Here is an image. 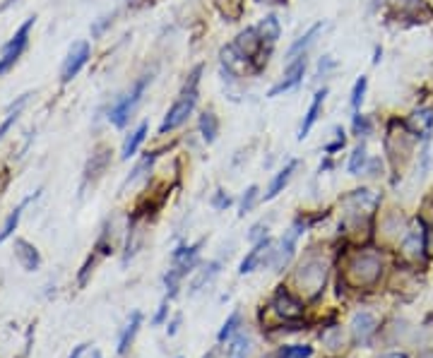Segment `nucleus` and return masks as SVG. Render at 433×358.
Masks as SVG:
<instances>
[{"instance_id": "1", "label": "nucleus", "mask_w": 433, "mask_h": 358, "mask_svg": "<svg viewBox=\"0 0 433 358\" xmlns=\"http://www.w3.org/2000/svg\"><path fill=\"white\" fill-rule=\"evenodd\" d=\"M200 75H203V65H198V68L193 70L191 75H188V82L183 84L181 94L176 96V101L169 106V111H166L164 121H161L159 126V135H166V133H173V130H178L183 126V123L191 118V113L195 111V106H198V94H200Z\"/></svg>"}, {"instance_id": "2", "label": "nucleus", "mask_w": 433, "mask_h": 358, "mask_svg": "<svg viewBox=\"0 0 433 358\" xmlns=\"http://www.w3.org/2000/svg\"><path fill=\"white\" fill-rule=\"evenodd\" d=\"M383 276V258L376 251H356L344 264V279L354 289H373Z\"/></svg>"}, {"instance_id": "3", "label": "nucleus", "mask_w": 433, "mask_h": 358, "mask_svg": "<svg viewBox=\"0 0 433 358\" xmlns=\"http://www.w3.org/2000/svg\"><path fill=\"white\" fill-rule=\"evenodd\" d=\"M325 281H328V262H325L321 255H308L299 264V269L294 272V284L308 298L321 296L325 289Z\"/></svg>"}, {"instance_id": "4", "label": "nucleus", "mask_w": 433, "mask_h": 358, "mask_svg": "<svg viewBox=\"0 0 433 358\" xmlns=\"http://www.w3.org/2000/svg\"><path fill=\"white\" fill-rule=\"evenodd\" d=\"M152 82V75H142V77L138 80V82L133 84V89L128 91L123 99L116 101V106L108 111V121L113 123L116 128H126V123L130 121V113L135 111V106L142 101V94L145 89H147V84Z\"/></svg>"}, {"instance_id": "5", "label": "nucleus", "mask_w": 433, "mask_h": 358, "mask_svg": "<svg viewBox=\"0 0 433 358\" xmlns=\"http://www.w3.org/2000/svg\"><path fill=\"white\" fill-rule=\"evenodd\" d=\"M234 48H236L238 53H241L243 58H246L248 63L253 65V70H256V73H260V70L267 65V58H265V41H263V36L258 34L256 27H248V29H243L241 34L236 36Z\"/></svg>"}, {"instance_id": "6", "label": "nucleus", "mask_w": 433, "mask_h": 358, "mask_svg": "<svg viewBox=\"0 0 433 358\" xmlns=\"http://www.w3.org/2000/svg\"><path fill=\"white\" fill-rule=\"evenodd\" d=\"M31 27H34V17L27 20L24 24H22L20 29L15 31L13 39L5 43L3 53H0V75H5L10 68H13L15 63L20 61V56H22V53H24L27 43H29V31H31Z\"/></svg>"}, {"instance_id": "7", "label": "nucleus", "mask_w": 433, "mask_h": 358, "mask_svg": "<svg viewBox=\"0 0 433 358\" xmlns=\"http://www.w3.org/2000/svg\"><path fill=\"white\" fill-rule=\"evenodd\" d=\"M392 17L407 20L411 24H424L433 17V10L426 0H392Z\"/></svg>"}, {"instance_id": "8", "label": "nucleus", "mask_w": 433, "mask_h": 358, "mask_svg": "<svg viewBox=\"0 0 433 358\" xmlns=\"http://www.w3.org/2000/svg\"><path fill=\"white\" fill-rule=\"evenodd\" d=\"M89 56H91L89 43H87V41L73 43V46H70V51H68V56H65V61H63L61 82H63V84L73 82V80L80 75V70H82L85 65H87V61H89Z\"/></svg>"}, {"instance_id": "9", "label": "nucleus", "mask_w": 433, "mask_h": 358, "mask_svg": "<svg viewBox=\"0 0 433 358\" xmlns=\"http://www.w3.org/2000/svg\"><path fill=\"white\" fill-rule=\"evenodd\" d=\"M270 308H272L274 315L281 318L284 322H294V320L303 318V303L294 294H289L284 286H281L277 294L272 296V301H270Z\"/></svg>"}, {"instance_id": "10", "label": "nucleus", "mask_w": 433, "mask_h": 358, "mask_svg": "<svg viewBox=\"0 0 433 358\" xmlns=\"http://www.w3.org/2000/svg\"><path fill=\"white\" fill-rule=\"evenodd\" d=\"M306 65H308L306 56H299V58H294V61H289V65H286V70H284V75H281V80L267 91L270 99H274V96H281L284 91H291L294 87H299L303 82V75H306Z\"/></svg>"}, {"instance_id": "11", "label": "nucleus", "mask_w": 433, "mask_h": 358, "mask_svg": "<svg viewBox=\"0 0 433 358\" xmlns=\"http://www.w3.org/2000/svg\"><path fill=\"white\" fill-rule=\"evenodd\" d=\"M296 236H299V233L289 231L279 243H274V246H272V251H270V258H267V264L274 269V272H281L284 267H289V262L294 260V255H296Z\"/></svg>"}, {"instance_id": "12", "label": "nucleus", "mask_w": 433, "mask_h": 358, "mask_svg": "<svg viewBox=\"0 0 433 358\" xmlns=\"http://www.w3.org/2000/svg\"><path fill=\"white\" fill-rule=\"evenodd\" d=\"M200 248H203V241H198L195 246H178L171 255L173 269H178L183 276H186L188 272H193V267L198 264Z\"/></svg>"}, {"instance_id": "13", "label": "nucleus", "mask_w": 433, "mask_h": 358, "mask_svg": "<svg viewBox=\"0 0 433 358\" xmlns=\"http://www.w3.org/2000/svg\"><path fill=\"white\" fill-rule=\"evenodd\" d=\"M325 99H328V87H323V89H318L316 94H313V101H311V106H308L306 116H303V123L299 128V140H306L313 126L318 123V118H321V113H323V106H325Z\"/></svg>"}, {"instance_id": "14", "label": "nucleus", "mask_w": 433, "mask_h": 358, "mask_svg": "<svg viewBox=\"0 0 433 358\" xmlns=\"http://www.w3.org/2000/svg\"><path fill=\"white\" fill-rule=\"evenodd\" d=\"M296 169H299V159H291V161H286V166L279 173H274V178L270 181V186H267V190H265V195H263L265 202H270V200H274L279 193H284V188L289 186L291 178H294Z\"/></svg>"}, {"instance_id": "15", "label": "nucleus", "mask_w": 433, "mask_h": 358, "mask_svg": "<svg viewBox=\"0 0 433 358\" xmlns=\"http://www.w3.org/2000/svg\"><path fill=\"white\" fill-rule=\"evenodd\" d=\"M378 332V322L371 313H356L354 320H351V334H354L356 344H368L373 334Z\"/></svg>"}, {"instance_id": "16", "label": "nucleus", "mask_w": 433, "mask_h": 358, "mask_svg": "<svg viewBox=\"0 0 433 358\" xmlns=\"http://www.w3.org/2000/svg\"><path fill=\"white\" fill-rule=\"evenodd\" d=\"M15 258H17V262L22 264L24 272H36V269L41 267L39 251H36L29 241H24V238H17V241H15Z\"/></svg>"}, {"instance_id": "17", "label": "nucleus", "mask_w": 433, "mask_h": 358, "mask_svg": "<svg viewBox=\"0 0 433 358\" xmlns=\"http://www.w3.org/2000/svg\"><path fill=\"white\" fill-rule=\"evenodd\" d=\"M402 253L407 255L409 260H421L426 255V226L421 224V221L416 229H411L407 233V238H404V243H402Z\"/></svg>"}, {"instance_id": "18", "label": "nucleus", "mask_w": 433, "mask_h": 358, "mask_svg": "<svg viewBox=\"0 0 433 358\" xmlns=\"http://www.w3.org/2000/svg\"><path fill=\"white\" fill-rule=\"evenodd\" d=\"M407 128L416 135V140H429L433 130V108H419L411 113Z\"/></svg>"}, {"instance_id": "19", "label": "nucleus", "mask_w": 433, "mask_h": 358, "mask_svg": "<svg viewBox=\"0 0 433 358\" xmlns=\"http://www.w3.org/2000/svg\"><path fill=\"white\" fill-rule=\"evenodd\" d=\"M111 154L113 151L108 149V147H99L91 154V159H89V164H87V169H85V186L87 183H94L96 178H101L104 176V171L108 169V161H111Z\"/></svg>"}, {"instance_id": "20", "label": "nucleus", "mask_w": 433, "mask_h": 358, "mask_svg": "<svg viewBox=\"0 0 433 358\" xmlns=\"http://www.w3.org/2000/svg\"><path fill=\"white\" fill-rule=\"evenodd\" d=\"M321 31H323V22L313 24L311 29L306 31V34L299 36V39L291 43L289 51H286V58H289V61H294V58H299V56H306V51L313 46V43H316V39H318V34H321Z\"/></svg>"}, {"instance_id": "21", "label": "nucleus", "mask_w": 433, "mask_h": 358, "mask_svg": "<svg viewBox=\"0 0 433 358\" xmlns=\"http://www.w3.org/2000/svg\"><path fill=\"white\" fill-rule=\"evenodd\" d=\"M147 133H149V126H147V123H140V126L135 128L133 133L128 135V137H126V142H123V149H121V159H123V161H128L130 156H135V154H138L140 144L145 142V137H147Z\"/></svg>"}, {"instance_id": "22", "label": "nucleus", "mask_w": 433, "mask_h": 358, "mask_svg": "<svg viewBox=\"0 0 433 358\" xmlns=\"http://www.w3.org/2000/svg\"><path fill=\"white\" fill-rule=\"evenodd\" d=\"M140 325H142V313L135 311L133 318H130V322L126 325V327H123L121 339H118V356H126L128 351H130V344H133L135 334L140 332Z\"/></svg>"}, {"instance_id": "23", "label": "nucleus", "mask_w": 433, "mask_h": 358, "mask_svg": "<svg viewBox=\"0 0 433 358\" xmlns=\"http://www.w3.org/2000/svg\"><path fill=\"white\" fill-rule=\"evenodd\" d=\"M256 29H258V34L263 36V41L270 43V46H274L281 36V24H279L277 15H267V17H263Z\"/></svg>"}, {"instance_id": "24", "label": "nucleus", "mask_w": 433, "mask_h": 358, "mask_svg": "<svg viewBox=\"0 0 433 358\" xmlns=\"http://www.w3.org/2000/svg\"><path fill=\"white\" fill-rule=\"evenodd\" d=\"M198 128H200V135H203L205 142L212 144L214 140H216V135H219V118H216V113L214 111L200 113Z\"/></svg>"}, {"instance_id": "25", "label": "nucleus", "mask_w": 433, "mask_h": 358, "mask_svg": "<svg viewBox=\"0 0 433 358\" xmlns=\"http://www.w3.org/2000/svg\"><path fill=\"white\" fill-rule=\"evenodd\" d=\"M216 274H219V262L203 264V267H200V272H198V276H195V279L191 281V294H198V291L203 289L205 284H210V281H212Z\"/></svg>"}, {"instance_id": "26", "label": "nucleus", "mask_w": 433, "mask_h": 358, "mask_svg": "<svg viewBox=\"0 0 433 358\" xmlns=\"http://www.w3.org/2000/svg\"><path fill=\"white\" fill-rule=\"evenodd\" d=\"M311 356H313V346L306 344H284L274 354V358H311Z\"/></svg>"}, {"instance_id": "27", "label": "nucleus", "mask_w": 433, "mask_h": 358, "mask_svg": "<svg viewBox=\"0 0 433 358\" xmlns=\"http://www.w3.org/2000/svg\"><path fill=\"white\" fill-rule=\"evenodd\" d=\"M366 164H368V154H366V147H364V144H359V147H356L354 151H351V156H349V164H346V171H349L351 176H359V173H364Z\"/></svg>"}, {"instance_id": "28", "label": "nucleus", "mask_w": 433, "mask_h": 358, "mask_svg": "<svg viewBox=\"0 0 433 358\" xmlns=\"http://www.w3.org/2000/svg\"><path fill=\"white\" fill-rule=\"evenodd\" d=\"M29 200H34V195H31V197H27L24 202H22L20 207L15 209L13 214L8 216V219H5V224H3V231H0V243H5V241H8V238L13 236V231L17 229V224H20V216H22V209L27 207V202H29Z\"/></svg>"}, {"instance_id": "29", "label": "nucleus", "mask_w": 433, "mask_h": 358, "mask_svg": "<svg viewBox=\"0 0 433 358\" xmlns=\"http://www.w3.org/2000/svg\"><path fill=\"white\" fill-rule=\"evenodd\" d=\"M238 325H241V313H231L229 318H226V322H224V327L219 329V334H216V341L219 344H224L226 339H231L234 334L238 332Z\"/></svg>"}, {"instance_id": "30", "label": "nucleus", "mask_w": 433, "mask_h": 358, "mask_svg": "<svg viewBox=\"0 0 433 358\" xmlns=\"http://www.w3.org/2000/svg\"><path fill=\"white\" fill-rule=\"evenodd\" d=\"M258 197H260V188L258 186H251L243 193V197H241V204H238V216H246L248 211H253V207H256V202H258Z\"/></svg>"}, {"instance_id": "31", "label": "nucleus", "mask_w": 433, "mask_h": 358, "mask_svg": "<svg viewBox=\"0 0 433 358\" xmlns=\"http://www.w3.org/2000/svg\"><path fill=\"white\" fill-rule=\"evenodd\" d=\"M366 89H368V77H364V75H361V77L354 82V89H351V99H349V104H351V108H354V111H359L361 104H364Z\"/></svg>"}, {"instance_id": "32", "label": "nucleus", "mask_w": 433, "mask_h": 358, "mask_svg": "<svg viewBox=\"0 0 433 358\" xmlns=\"http://www.w3.org/2000/svg\"><path fill=\"white\" fill-rule=\"evenodd\" d=\"M248 351H251V339H248L246 334H238L234 339V346L229 349L231 358H246Z\"/></svg>"}, {"instance_id": "33", "label": "nucleus", "mask_w": 433, "mask_h": 358, "mask_svg": "<svg viewBox=\"0 0 433 358\" xmlns=\"http://www.w3.org/2000/svg\"><path fill=\"white\" fill-rule=\"evenodd\" d=\"M351 126H354V135H359V137L361 135L366 137V135H371V130H373V123L368 121V116H364V113H359V111L354 113V123H351Z\"/></svg>"}, {"instance_id": "34", "label": "nucleus", "mask_w": 433, "mask_h": 358, "mask_svg": "<svg viewBox=\"0 0 433 358\" xmlns=\"http://www.w3.org/2000/svg\"><path fill=\"white\" fill-rule=\"evenodd\" d=\"M24 101H27V94H24V96H20L17 106H13V108H10L8 118H5V123H3V126H0V140H3V135H5V133H8V130H10V126H13V123L17 121V116H20L22 106H24Z\"/></svg>"}, {"instance_id": "35", "label": "nucleus", "mask_w": 433, "mask_h": 358, "mask_svg": "<svg viewBox=\"0 0 433 358\" xmlns=\"http://www.w3.org/2000/svg\"><path fill=\"white\" fill-rule=\"evenodd\" d=\"M346 144V137H344V130L342 128H335V140L330 144H325V154H335V151H339Z\"/></svg>"}, {"instance_id": "36", "label": "nucleus", "mask_w": 433, "mask_h": 358, "mask_svg": "<svg viewBox=\"0 0 433 358\" xmlns=\"http://www.w3.org/2000/svg\"><path fill=\"white\" fill-rule=\"evenodd\" d=\"M234 202V200H231V195L229 193H224V190H216V193L212 195V207L214 209H226L229 207V204Z\"/></svg>"}, {"instance_id": "37", "label": "nucleus", "mask_w": 433, "mask_h": 358, "mask_svg": "<svg viewBox=\"0 0 433 358\" xmlns=\"http://www.w3.org/2000/svg\"><path fill=\"white\" fill-rule=\"evenodd\" d=\"M335 68H337L335 58H332V56H323L321 63H318V75H323V77H325V75H328L330 70H335Z\"/></svg>"}, {"instance_id": "38", "label": "nucleus", "mask_w": 433, "mask_h": 358, "mask_svg": "<svg viewBox=\"0 0 433 358\" xmlns=\"http://www.w3.org/2000/svg\"><path fill=\"white\" fill-rule=\"evenodd\" d=\"M263 238H267V226H265V224H256V226L251 229V233H248V241L258 243V241H263Z\"/></svg>"}, {"instance_id": "39", "label": "nucleus", "mask_w": 433, "mask_h": 358, "mask_svg": "<svg viewBox=\"0 0 433 358\" xmlns=\"http://www.w3.org/2000/svg\"><path fill=\"white\" fill-rule=\"evenodd\" d=\"M166 315H169V298H164V301H161V306H159V311H156V315H154V320H152V322L154 325H161L166 320Z\"/></svg>"}, {"instance_id": "40", "label": "nucleus", "mask_w": 433, "mask_h": 358, "mask_svg": "<svg viewBox=\"0 0 433 358\" xmlns=\"http://www.w3.org/2000/svg\"><path fill=\"white\" fill-rule=\"evenodd\" d=\"M178 325H181V315H176V318H173L171 322H169V327H166V332H169V337H173V334L178 332Z\"/></svg>"}, {"instance_id": "41", "label": "nucleus", "mask_w": 433, "mask_h": 358, "mask_svg": "<svg viewBox=\"0 0 433 358\" xmlns=\"http://www.w3.org/2000/svg\"><path fill=\"white\" fill-rule=\"evenodd\" d=\"M85 351H87V344H80V346H75V351L68 358H80V356L85 354Z\"/></svg>"}, {"instance_id": "42", "label": "nucleus", "mask_w": 433, "mask_h": 358, "mask_svg": "<svg viewBox=\"0 0 433 358\" xmlns=\"http://www.w3.org/2000/svg\"><path fill=\"white\" fill-rule=\"evenodd\" d=\"M203 358H221V346H214V349H210V354L203 356Z\"/></svg>"}, {"instance_id": "43", "label": "nucleus", "mask_w": 433, "mask_h": 358, "mask_svg": "<svg viewBox=\"0 0 433 358\" xmlns=\"http://www.w3.org/2000/svg\"><path fill=\"white\" fill-rule=\"evenodd\" d=\"M381 56H383V51H381V48H376V58H373V63H381Z\"/></svg>"}, {"instance_id": "44", "label": "nucleus", "mask_w": 433, "mask_h": 358, "mask_svg": "<svg viewBox=\"0 0 433 358\" xmlns=\"http://www.w3.org/2000/svg\"><path fill=\"white\" fill-rule=\"evenodd\" d=\"M381 358H407L404 354H386V356H381Z\"/></svg>"}, {"instance_id": "45", "label": "nucleus", "mask_w": 433, "mask_h": 358, "mask_svg": "<svg viewBox=\"0 0 433 358\" xmlns=\"http://www.w3.org/2000/svg\"><path fill=\"white\" fill-rule=\"evenodd\" d=\"M419 358H433V351H421Z\"/></svg>"}, {"instance_id": "46", "label": "nucleus", "mask_w": 433, "mask_h": 358, "mask_svg": "<svg viewBox=\"0 0 433 358\" xmlns=\"http://www.w3.org/2000/svg\"><path fill=\"white\" fill-rule=\"evenodd\" d=\"M94 358H101V354H99V351H96V354H94Z\"/></svg>"}, {"instance_id": "47", "label": "nucleus", "mask_w": 433, "mask_h": 358, "mask_svg": "<svg viewBox=\"0 0 433 358\" xmlns=\"http://www.w3.org/2000/svg\"><path fill=\"white\" fill-rule=\"evenodd\" d=\"M256 3H265V0H256Z\"/></svg>"}]
</instances>
